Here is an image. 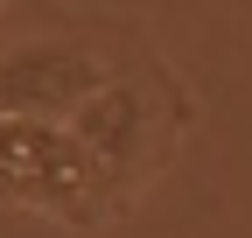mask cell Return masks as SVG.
Masks as SVG:
<instances>
[{"label":"cell","instance_id":"cell-3","mask_svg":"<svg viewBox=\"0 0 252 238\" xmlns=\"http://www.w3.org/2000/svg\"><path fill=\"white\" fill-rule=\"evenodd\" d=\"M70 133L84 140V154L105 168V182H126V175L147 161V147H154V133H161V119H154V98L140 91V84L105 77L98 91L70 112Z\"/></svg>","mask_w":252,"mask_h":238},{"label":"cell","instance_id":"cell-1","mask_svg":"<svg viewBox=\"0 0 252 238\" xmlns=\"http://www.w3.org/2000/svg\"><path fill=\"white\" fill-rule=\"evenodd\" d=\"M0 196L7 203H35L49 217L91 224L105 210V168L84 154V140L63 119H14L0 112Z\"/></svg>","mask_w":252,"mask_h":238},{"label":"cell","instance_id":"cell-2","mask_svg":"<svg viewBox=\"0 0 252 238\" xmlns=\"http://www.w3.org/2000/svg\"><path fill=\"white\" fill-rule=\"evenodd\" d=\"M112 70L91 56L84 42H21L0 56V112L14 119H63L98 91Z\"/></svg>","mask_w":252,"mask_h":238}]
</instances>
